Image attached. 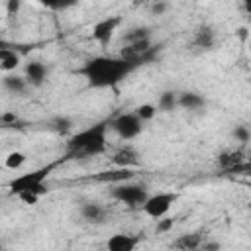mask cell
<instances>
[{"mask_svg":"<svg viewBox=\"0 0 251 251\" xmlns=\"http://www.w3.org/2000/svg\"><path fill=\"white\" fill-rule=\"evenodd\" d=\"M112 161H114V165H118V167H133V165H137V161H139V153H137L133 147L126 145V147H122V149H118V151L114 153Z\"/></svg>","mask_w":251,"mask_h":251,"instance_id":"cell-16","label":"cell"},{"mask_svg":"<svg viewBox=\"0 0 251 251\" xmlns=\"http://www.w3.org/2000/svg\"><path fill=\"white\" fill-rule=\"evenodd\" d=\"M108 127H110V120H102L71 135L67 141V153L71 157H94L104 153Z\"/></svg>","mask_w":251,"mask_h":251,"instance_id":"cell-2","label":"cell"},{"mask_svg":"<svg viewBox=\"0 0 251 251\" xmlns=\"http://www.w3.org/2000/svg\"><path fill=\"white\" fill-rule=\"evenodd\" d=\"M120 24H122V18H120V16H108V18L96 22L94 27H92V37H94L100 45L106 47V45L110 43V39H112V35H114V31L118 29Z\"/></svg>","mask_w":251,"mask_h":251,"instance_id":"cell-7","label":"cell"},{"mask_svg":"<svg viewBox=\"0 0 251 251\" xmlns=\"http://www.w3.org/2000/svg\"><path fill=\"white\" fill-rule=\"evenodd\" d=\"M178 106V94L173 92V90H165L159 94V100H157V108L161 112H173L175 108Z\"/></svg>","mask_w":251,"mask_h":251,"instance_id":"cell-18","label":"cell"},{"mask_svg":"<svg viewBox=\"0 0 251 251\" xmlns=\"http://www.w3.org/2000/svg\"><path fill=\"white\" fill-rule=\"evenodd\" d=\"M149 2H153V0H149Z\"/></svg>","mask_w":251,"mask_h":251,"instance_id":"cell-35","label":"cell"},{"mask_svg":"<svg viewBox=\"0 0 251 251\" xmlns=\"http://www.w3.org/2000/svg\"><path fill=\"white\" fill-rule=\"evenodd\" d=\"M92 178L98 180V182H114V184H118V182L131 180V178H133V171H131L129 167H120V169H116V171L98 173V175H94Z\"/></svg>","mask_w":251,"mask_h":251,"instance_id":"cell-12","label":"cell"},{"mask_svg":"<svg viewBox=\"0 0 251 251\" xmlns=\"http://www.w3.org/2000/svg\"><path fill=\"white\" fill-rule=\"evenodd\" d=\"M39 4H43V6H47V8H53V10H55L57 0H39Z\"/></svg>","mask_w":251,"mask_h":251,"instance_id":"cell-32","label":"cell"},{"mask_svg":"<svg viewBox=\"0 0 251 251\" xmlns=\"http://www.w3.org/2000/svg\"><path fill=\"white\" fill-rule=\"evenodd\" d=\"M167 8H169V4H167L165 0H153V4H151V14H153V16H163V14L167 12Z\"/></svg>","mask_w":251,"mask_h":251,"instance_id":"cell-26","label":"cell"},{"mask_svg":"<svg viewBox=\"0 0 251 251\" xmlns=\"http://www.w3.org/2000/svg\"><path fill=\"white\" fill-rule=\"evenodd\" d=\"M16 122H18V118H16L14 114H10V112L2 114V124H4V126H10V124H14V126H16Z\"/></svg>","mask_w":251,"mask_h":251,"instance_id":"cell-31","label":"cell"},{"mask_svg":"<svg viewBox=\"0 0 251 251\" xmlns=\"http://www.w3.org/2000/svg\"><path fill=\"white\" fill-rule=\"evenodd\" d=\"M139 235H129V233H116L106 241V247L110 251H133L139 243Z\"/></svg>","mask_w":251,"mask_h":251,"instance_id":"cell-9","label":"cell"},{"mask_svg":"<svg viewBox=\"0 0 251 251\" xmlns=\"http://www.w3.org/2000/svg\"><path fill=\"white\" fill-rule=\"evenodd\" d=\"M231 135H233L235 141H239V143H247V141L251 139V129H249L247 126H235L233 131H231Z\"/></svg>","mask_w":251,"mask_h":251,"instance_id":"cell-24","label":"cell"},{"mask_svg":"<svg viewBox=\"0 0 251 251\" xmlns=\"http://www.w3.org/2000/svg\"><path fill=\"white\" fill-rule=\"evenodd\" d=\"M147 65L145 57H122V55H98L88 59L78 73L86 78L90 88H114L135 69Z\"/></svg>","mask_w":251,"mask_h":251,"instance_id":"cell-1","label":"cell"},{"mask_svg":"<svg viewBox=\"0 0 251 251\" xmlns=\"http://www.w3.org/2000/svg\"><path fill=\"white\" fill-rule=\"evenodd\" d=\"M20 8H22V0H6V10H8V14H18L20 12Z\"/></svg>","mask_w":251,"mask_h":251,"instance_id":"cell-29","label":"cell"},{"mask_svg":"<svg viewBox=\"0 0 251 251\" xmlns=\"http://www.w3.org/2000/svg\"><path fill=\"white\" fill-rule=\"evenodd\" d=\"M202 243H204V235H202L200 231H192V233H182V235H178V237L171 243V247L190 251V249H200Z\"/></svg>","mask_w":251,"mask_h":251,"instance_id":"cell-14","label":"cell"},{"mask_svg":"<svg viewBox=\"0 0 251 251\" xmlns=\"http://www.w3.org/2000/svg\"><path fill=\"white\" fill-rule=\"evenodd\" d=\"M110 196L126 206H143L145 200L149 198V190L145 184H139V182H118L112 190H110Z\"/></svg>","mask_w":251,"mask_h":251,"instance_id":"cell-4","label":"cell"},{"mask_svg":"<svg viewBox=\"0 0 251 251\" xmlns=\"http://www.w3.org/2000/svg\"><path fill=\"white\" fill-rule=\"evenodd\" d=\"M178 198L176 192H157V194H149V198L145 200V204L141 206L143 212L153 218V220H161L169 214L173 202Z\"/></svg>","mask_w":251,"mask_h":251,"instance_id":"cell-6","label":"cell"},{"mask_svg":"<svg viewBox=\"0 0 251 251\" xmlns=\"http://www.w3.org/2000/svg\"><path fill=\"white\" fill-rule=\"evenodd\" d=\"M241 4H243V8H245V12L251 16V0H241Z\"/></svg>","mask_w":251,"mask_h":251,"instance_id":"cell-33","label":"cell"},{"mask_svg":"<svg viewBox=\"0 0 251 251\" xmlns=\"http://www.w3.org/2000/svg\"><path fill=\"white\" fill-rule=\"evenodd\" d=\"M80 216L88 224H104L106 216H108V210L98 202H84L80 206Z\"/></svg>","mask_w":251,"mask_h":251,"instance_id":"cell-10","label":"cell"},{"mask_svg":"<svg viewBox=\"0 0 251 251\" xmlns=\"http://www.w3.org/2000/svg\"><path fill=\"white\" fill-rule=\"evenodd\" d=\"M110 127L116 131L120 139L129 141V139H135L143 131V120L135 112H124L110 120Z\"/></svg>","mask_w":251,"mask_h":251,"instance_id":"cell-5","label":"cell"},{"mask_svg":"<svg viewBox=\"0 0 251 251\" xmlns=\"http://www.w3.org/2000/svg\"><path fill=\"white\" fill-rule=\"evenodd\" d=\"M157 106H153V104H141V106H137L133 112L143 120V122H151L153 118H155V114H157Z\"/></svg>","mask_w":251,"mask_h":251,"instance_id":"cell-22","label":"cell"},{"mask_svg":"<svg viewBox=\"0 0 251 251\" xmlns=\"http://www.w3.org/2000/svg\"><path fill=\"white\" fill-rule=\"evenodd\" d=\"M241 161H243V153L241 151H224V153L218 155V165L224 171H227L229 167H233V165H237Z\"/></svg>","mask_w":251,"mask_h":251,"instance_id":"cell-20","label":"cell"},{"mask_svg":"<svg viewBox=\"0 0 251 251\" xmlns=\"http://www.w3.org/2000/svg\"><path fill=\"white\" fill-rule=\"evenodd\" d=\"M18 65H20V55L16 51H10V49H2L0 51V69L4 73L16 71Z\"/></svg>","mask_w":251,"mask_h":251,"instance_id":"cell-17","label":"cell"},{"mask_svg":"<svg viewBox=\"0 0 251 251\" xmlns=\"http://www.w3.org/2000/svg\"><path fill=\"white\" fill-rule=\"evenodd\" d=\"M178 106L188 110V112H196V110H202L206 106V98L198 92H180L178 94Z\"/></svg>","mask_w":251,"mask_h":251,"instance_id":"cell-15","label":"cell"},{"mask_svg":"<svg viewBox=\"0 0 251 251\" xmlns=\"http://www.w3.org/2000/svg\"><path fill=\"white\" fill-rule=\"evenodd\" d=\"M76 4H78V0H57L55 10H69V8H75Z\"/></svg>","mask_w":251,"mask_h":251,"instance_id":"cell-30","label":"cell"},{"mask_svg":"<svg viewBox=\"0 0 251 251\" xmlns=\"http://www.w3.org/2000/svg\"><path fill=\"white\" fill-rule=\"evenodd\" d=\"M24 163H25V153H22V151H12V153L6 157V167L12 169V171L20 169Z\"/></svg>","mask_w":251,"mask_h":251,"instance_id":"cell-23","label":"cell"},{"mask_svg":"<svg viewBox=\"0 0 251 251\" xmlns=\"http://www.w3.org/2000/svg\"><path fill=\"white\" fill-rule=\"evenodd\" d=\"M51 129H55L57 133H69L73 129V120L67 118V116H57L51 122Z\"/></svg>","mask_w":251,"mask_h":251,"instance_id":"cell-21","label":"cell"},{"mask_svg":"<svg viewBox=\"0 0 251 251\" xmlns=\"http://www.w3.org/2000/svg\"><path fill=\"white\" fill-rule=\"evenodd\" d=\"M216 43V31L214 27L210 25H200L196 31H194V37H192V45L196 49H212Z\"/></svg>","mask_w":251,"mask_h":251,"instance_id":"cell-13","label":"cell"},{"mask_svg":"<svg viewBox=\"0 0 251 251\" xmlns=\"http://www.w3.org/2000/svg\"><path fill=\"white\" fill-rule=\"evenodd\" d=\"M247 188H249V192H251V180H249V182H247Z\"/></svg>","mask_w":251,"mask_h":251,"instance_id":"cell-34","label":"cell"},{"mask_svg":"<svg viewBox=\"0 0 251 251\" xmlns=\"http://www.w3.org/2000/svg\"><path fill=\"white\" fill-rule=\"evenodd\" d=\"M18 198L22 202H25V204H35L39 200V194H35V192H22V194H18Z\"/></svg>","mask_w":251,"mask_h":251,"instance_id":"cell-28","label":"cell"},{"mask_svg":"<svg viewBox=\"0 0 251 251\" xmlns=\"http://www.w3.org/2000/svg\"><path fill=\"white\" fill-rule=\"evenodd\" d=\"M226 173H231V175H245V176H251V161H241L233 167H229Z\"/></svg>","mask_w":251,"mask_h":251,"instance_id":"cell-25","label":"cell"},{"mask_svg":"<svg viewBox=\"0 0 251 251\" xmlns=\"http://www.w3.org/2000/svg\"><path fill=\"white\" fill-rule=\"evenodd\" d=\"M149 37H151V29L147 25H137V27L127 29V33H124L122 41L126 45V43H133V41H141V39H149Z\"/></svg>","mask_w":251,"mask_h":251,"instance_id":"cell-19","label":"cell"},{"mask_svg":"<svg viewBox=\"0 0 251 251\" xmlns=\"http://www.w3.org/2000/svg\"><path fill=\"white\" fill-rule=\"evenodd\" d=\"M173 224H175V220H173V218H165V220H159V224H157L155 231H157V233H165V231H169V229L173 227Z\"/></svg>","mask_w":251,"mask_h":251,"instance_id":"cell-27","label":"cell"},{"mask_svg":"<svg viewBox=\"0 0 251 251\" xmlns=\"http://www.w3.org/2000/svg\"><path fill=\"white\" fill-rule=\"evenodd\" d=\"M24 76H25V80L29 82V86L41 88V86L47 82L49 69H47L45 63H41V61H29V63H25V67H24Z\"/></svg>","mask_w":251,"mask_h":251,"instance_id":"cell-8","label":"cell"},{"mask_svg":"<svg viewBox=\"0 0 251 251\" xmlns=\"http://www.w3.org/2000/svg\"><path fill=\"white\" fill-rule=\"evenodd\" d=\"M53 163L51 165H45V167H39L35 171H29V173H24L16 178L10 180V190L18 196L22 192H35V194H45L49 190V186H45V178L49 176V173L53 171Z\"/></svg>","mask_w":251,"mask_h":251,"instance_id":"cell-3","label":"cell"},{"mask_svg":"<svg viewBox=\"0 0 251 251\" xmlns=\"http://www.w3.org/2000/svg\"><path fill=\"white\" fill-rule=\"evenodd\" d=\"M2 86H4L6 92L22 96V94L27 92L29 82L25 80V76H20V75H14V73H6V75L2 76Z\"/></svg>","mask_w":251,"mask_h":251,"instance_id":"cell-11","label":"cell"}]
</instances>
